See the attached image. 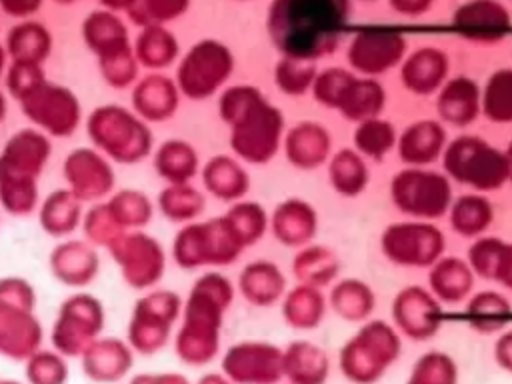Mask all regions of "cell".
<instances>
[{"instance_id": "1", "label": "cell", "mask_w": 512, "mask_h": 384, "mask_svg": "<svg viewBox=\"0 0 512 384\" xmlns=\"http://www.w3.org/2000/svg\"><path fill=\"white\" fill-rule=\"evenodd\" d=\"M350 16V0H272L266 32L282 56L316 62L336 50Z\"/></svg>"}, {"instance_id": "2", "label": "cell", "mask_w": 512, "mask_h": 384, "mask_svg": "<svg viewBox=\"0 0 512 384\" xmlns=\"http://www.w3.org/2000/svg\"><path fill=\"white\" fill-rule=\"evenodd\" d=\"M444 174L476 192H492L510 180L506 152L476 134L450 140L442 152Z\"/></svg>"}, {"instance_id": "3", "label": "cell", "mask_w": 512, "mask_h": 384, "mask_svg": "<svg viewBox=\"0 0 512 384\" xmlns=\"http://www.w3.org/2000/svg\"><path fill=\"white\" fill-rule=\"evenodd\" d=\"M402 352L400 332L386 320H366L340 348V372L354 384H374Z\"/></svg>"}, {"instance_id": "4", "label": "cell", "mask_w": 512, "mask_h": 384, "mask_svg": "<svg viewBox=\"0 0 512 384\" xmlns=\"http://www.w3.org/2000/svg\"><path fill=\"white\" fill-rule=\"evenodd\" d=\"M390 198L402 214L432 222L448 214L454 200L452 180L426 166H408L392 178Z\"/></svg>"}, {"instance_id": "5", "label": "cell", "mask_w": 512, "mask_h": 384, "mask_svg": "<svg viewBox=\"0 0 512 384\" xmlns=\"http://www.w3.org/2000/svg\"><path fill=\"white\" fill-rule=\"evenodd\" d=\"M230 126V142L234 152L250 164L270 162L278 154L286 134L282 110L266 100L264 94L254 100L236 120H232Z\"/></svg>"}, {"instance_id": "6", "label": "cell", "mask_w": 512, "mask_h": 384, "mask_svg": "<svg viewBox=\"0 0 512 384\" xmlns=\"http://www.w3.org/2000/svg\"><path fill=\"white\" fill-rule=\"evenodd\" d=\"M382 254L398 266L430 268L446 250L442 230L426 220L388 224L380 236Z\"/></svg>"}, {"instance_id": "7", "label": "cell", "mask_w": 512, "mask_h": 384, "mask_svg": "<svg viewBox=\"0 0 512 384\" xmlns=\"http://www.w3.org/2000/svg\"><path fill=\"white\" fill-rule=\"evenodd\" d=\"M408 50L406 36L392 26H366L358 30L346 50L352 72L376 78L402 64Z\"/></svg>"}, {"instance_id": "8", "label": "cell", "mask_w": 512, "mask_h": 384, "mask_svg": "<svg viewBox=\"0 0 512 384\" xmlns=\"http://www.w3.org/2000/svg\"><path fill=\"white\" fill-rule=\"evenodd\" d=\"M232 384H278L284 378L282 348L264 340H246L232 346L222 362Z\"/></svg>"}, {"instance_id": "9", "label": "cell", "mask_w": 512, "mask_h": 384, "mask_svg": "<svg viewBox=\"0 0 512 384\" xmlns=\"http://www.w3.org/2000/svg\"><path fill=\"white\" fill-rule=\"evenodd\" d=\"M394 328L414 342L430 340L442 326V304L424 286H404L390 308Z\"/></svg>"}, {"instance_id": "10", "label": "cell", "mask_w": 512, "mask_h": 384, "mask_svg": "<svg viewBox=\"0 0 512 384\" xmlns=\"http://www.w3.org/2000/svg\"><path fill=\"white\" fill-rule=\"evenodd\" d=\"M234 70V56L218 40L198 42L182 62L180 80L188 94L202 98L212 94Z\"/></svg>"}, {"instance_id": "11", "label": "cell", "mask_w": 512, "mask_h": 384, "mask_svg": "<svg viewBox=\"0 0 512 384\" xmlns=\"http://www.w3.org/2000/svg\"><path fill=\"white\" fill-rule=\"evenodd\" d=\"M454 30L476 42H494L510 32L512 16L500 0H470L452 14Z\"/></svg>"}, {"instance_id": "12", "label": "cell", "mask_w": 512, "mask_h": 384, "mask_svg": "<svg viewBox=\"0 0 512 384\" xmlns=\"http://www.w3.org/2000/svg\"><path fill=\"white\" fill-rule=\"evenodd\" d=\"M286 160L300 170H316L332 156V136L324 124L304 120L292 126L282 140Z\"/></svg>"}, {"instance_id": "13", "label": "cell", "mask_w": 512, "mask_h": 384, "mask_svg": "<svg viewBox=\"0 0 512 384\" xmlns=\"http://www.w3.org/2000/svg\"><path fill=\"white\" fill-rule=\"evenodd\" d=\"M448 70L450 60L446 52L436 46H422L404 56L400 64V80L408 92L428 96L438 92L448 80Z\"/></svg>"}, {"instance_id": "14", "label": "cell", "mask_w": 512, "mask_h": 384, "mask_svg": "<svg viewBox=\"0 0 512 384\" xmlns=\"http://www.w3.org/2000/svg\"><path fill=\"white\" fill-rule=\"evenodd\" d=\"M448 144L446 128L440 120H416L398 134V156L408 166H428L442 158Z\"/></svg>"}, {"instance_id": "15", "label": "cell", "mask_w": 512, "mask_h": 384, "mask_svg": "<svg viewBox=\"0 0 512 384\" xmlns=\"http://www.w3.org/2000/svg\"><path fill=\"white\" fill-rule=\"evenodd\" d=\"M480 92L482 88L470 76L448 78L436 92V112L440 122L456 128L472 124L482 114Z\"/></svg>"}, {"instance_id": "16", "label": "cell", "mask_w": 512, "mask_h": 384, "mask_svg": "<svg viewBox=\"0 0 512 384\" xmlns=\"http://www.w3.org/2000/svg\"><path fill=\"white\" fill-rule=\"evenodd\" d=\"M274 238L290 248L310 244L318 232V214L314 206L302 198H286L270 216Z\"/></svg>"}, {"instance_id": "17", "label": "cell", "mask_w": 512, "mask_h": 384, "mask_svg": "<svg viewBox=\"0 0 512 384\" xmlns=\"http://www.w3.org/2000/svg\"><path fill=\"white\" fill-rule=\"evenodd\" d=\"M428 270V290L440 304H458L472 294L476 276L466 258L440 256Z\"/></svg>"}, {"instance_id": "18", "label": "cell", "mask_w": 512, "mask_h": 384, "mask_svg": "<svg viewBox=\"0 0 512 384\" xmlns=\"http://www.w3.org/2000/svg\"><path fill=\"white\" fill-rule=\"evenodd\" d=\"M282 368L290 384H324L330 374V358L322 346L294 340L282 350Z\"/></svg>"}, {"instance_id": "19", "label": "cell", "mask_w": 512, "mask_h": 384, "mask_svg": "<svg viewBox=\"0 0 512 384\" xmlns=\"http://www.w3.org/2000/svg\"><path fill=\"white\" fill-rule=\"evenodd\" d=\"M386 106V90L376 78L356 76L342 90L334 110L350 122H364L378 118Z\"/></svg>"}, {"instance_id": "20", "label": "cell", "mask_w": 512, "mask_h": 384, "mask_svg": "<svg viewBox=\"0 0 512 384\" xmlns=\"http://www.w3.org/2000/svg\"><path fill=\"white\" fill-rule=\"evenodd\" d=\"M240 290L254 306H272L286 294V278L272 260H254L240 274Z\"/></svg>"}, {"instance_id": "21", "label": "cell", "mask_w": 512, "mask_h": 384, "mask_svg": "<svg viewBox=\"0 0 512 384\" xmlns=\"http://www.w3.org/2000/svg\"><path fill=\"white\" fill-rule=\"evenodd\" d=\"M342 270L338 254L324 244H306L292 260V274L298 284H308L314 288L330 286Z\"/></svg>"}, {"instance_id": "22", "label": "cell", "mask_w": 512, "mask_h": 384, "mask_svg": "<svg viewBox=\"0 0 512 384\" xmlns=\"http://www.w3.org/2000/svg\"><path fill=\"white\" fill-rule=\"evenodd\" d=\"M328 304L346 322H366L374 312L376 294L364 280L344 278L332 284Z\"/></svg>"}, {"instance_id": "23", "label": "cell", "mask_w": 512, "mask_h": 384, "mask_svg": "<svg viewBox=\"0 0 512 384\" xmlns=\"http://www.w3.org/2000/svg\"><path fill=\"white\" fill-rule=\"evenodd\" d=\"M328 300L322 288L296 284L282 296V316L288 326L296 330L316 328L326 314Z\"/></svg>"}, {"instance_id": "24", "label": "cell", "mask_w": 512, "mask_h": 384, "mask_svg": "<svg viewBox=\"0 0 512 384\" xmlns=\"http://www.w3.org/2000/svg\"><path fill=\"white\" fill-rule=\"evenodd\" d=\"M450 226L456 234L464 238H478L484 236L494 220V208L488 196L482 192L462 194L452 200L448 208Z\"/></svg>"}, {"instance_id": "25", "label": "cell", "mask_w": 512, "mask_h": 384, "mask_svg": "<svg viewBox=\"0 0 512 384\" xmlns=\"http://www.w3.org/2000/svg\"><path fill=\"white\" fill-rule=\"evenodd\" d=\"M326 164L330 186L340 196L356 198L366 190L370 182V170L366 158L360 156L354 148H342L334 152Z\"/></svg>"}, {"instance_id": "26", "label": "cell", "mask_w": 512, "mask_h": 384, "mask_svg": "<svg viewBox=\"0 0 512 384\" xmlns=\"http://www.w3.org/2000/svg\"><path fill=\"white\" fill-rule=\"evenodd\" d=\"M466 316L474 330L492 334L508 326L512 318V304L498 290H480L468 298Z\"/></svg>"}, {"instance_id": "27", "label": "cell", "mask_w": 512, "mask_h": 384, "mask_svg": "<svg viewBox=\"0 0 512 384\" xmlns=\"http://www.w3.org/2000/svg\"><path fill=\"white\" fill-rule=\"evenodd\" d=\"M352 142H354V150L360 156L382 162L392 152V148H396L398 134L392 122L378 116V118L358 122L352 134Z\"/></svg>"}, {"instance_id": "28", "label": "cell", "mask_w": 512, "mask_h": 384, "mask_svg": "<svg viewBox=\"0 0 512 384\" xmlns=\"http://www.w3.org/2000/svg\"><path fill=\"white\" fill-rule=\"evenodd\" d=\"M480 112L496 124L512 122V68L490 74L480 92Z\"/></svg>"}, {"instance_id": "29", "label": "cell", "mask_w": 512, "mask_h": 384, "mask_svg": "<svg viewBox=\"0 0 512 384\" xmlns=\"http://www.w3.org/2000/svg\"><path fill=\"white\" fill-rule=\"evenodd\" d=\"M206 182L214 194H218L224 200H236L246 194L250 188V178L240 162L220 156L214 158L208 164L206 170Z\"/></svg>"}, {"instance_id": "30", "label": "cell", "mask_w": 512, "mask_h": 384, "mask_svg": "<svg viewBox=\"0 0 512 384\" xmlns=\"http://www.w3.org/2000/svg\"><path fill=\"white\" fill-rule=\"evenodd\" d=\"M316 74V62L282 56L274 66V84L282 94L298 98L312 90Z\"/></svg>"}, {"instance_id": "31", "label": "cell", "mask_w": 512, "mask_h": 384, "mask_svg": "<svg viewBox=\"0 0 512 384\" xmlns=\"http://www.w3.org/2000/svg\"><path fill=\"white\" fill-rule=\"evenodd\" d=\"M406 384H458V364L450 354L430 350L414 362Z\"/></svg>"}, {"instance_id": "32", "label": "cell", "mask_w": 512, "mask_h": 384, "mask_svg": "<svg viewBox=\"0 0 512 384\" xmlns=\"http://www.w3.org/2000/svg\"><path fill=\"white\" fill-rule=\"evenodd\" d=\"M226 218L232 222L246 246L258 242L270 226V218L258 202H240L226 214Z\"/></svg>"}, {"instance_id": "33", "label": "cell", "mask_w": 512, "mask_h": 384, "mask_svg": "<svg viewBox=\"0 0 512 384\" xmlns=\"http://www.w3.org/2000/svg\"><path fill=\"white\" fill-rule=\"evenodd\" d=\"M504 240L498 236H478L470 244L466 252V262L470 264L474 276H480L484 280H494L496 264L502 254Z\"/></svg>"}, {"instance_id": "34", "label": "cell", "mask_w": 512, "mask_h": 384, "mask_svg": "<svg viewBox=\"0 0 512 384\" xmlns=\"http://www.w3.org/2000/svg\"><path fill=\"white\" fill-rule=\"evenodd\" d=\"M354 78L352 70L340 68V66H330L324 70H318L314 84H312V96L316 102H320L326 108H336L338 98L346 84Z\"/></svg>"}, {"instance_id": "35", "label": "cell", "mask_w": 512, "mask_h": 384, "mask_svg": "<svg viewBox=\"0 0 512 384\" xmlns=\"http://www.w3.org/2000/svg\"><path fill=\"white\" fill-rule=\"evenodd\" d=\"M262 96V92L256 86H248V84H238L232 86L230 90L224 92L222 96V118L230 124L232 120H236L254 100H258Z\"/></svg>"}, {"instance_id": "36", "label": "cell", "mask_w": 512, "mask_h": 384, "mask_svg": "<svg viewBox=\"0 0 512 384\" xmlns=\"http://www.w3.org/2000/svg\"><path fill=\"white\" fill-rule=\"evenodd\" d=\"M142 46L146 48V56L150 60H170L176 52L174 38L164 30H152L150 34H146Z\"/></svg>"}, {"instance_id": "37", "label": "cell", "mask_w": 512, "mask_h": 384, "mask_svg": "<svg viewBox=\"0 0 512 384\" xmlns=\"http://www.w3.org/2000/svg\"><path fill=\"white\" fill-rule=\"evenodd\" d=\"M146 14L156 20H168L186 10L188 0H144Z\"/></svg>"}, {"instance_id": "38", "label": "cell", "mask_w": 512, "mask_h": 384, "mask_svg": "<svg viewBox=\"0 0 512 384\" xmlns=\"http://www.w3.org/2000/svg\"><path fill=\"white\" fill-rule=\"evenodd\" d=\"M494 280H496L500 286L512 290V242H504L502 254H500L498 264H496Z\"/></svg>"}, {"instance_id": "39", "label": "cell", "mask_w": 512, "mask_h": 384, "mask_svg": "<svg viewBox=\"0 0 512 384\" xmlns=\"http://www.w3.org/2000/svg\"><path fill=\"white\" fill-rule=\"evenodd\" d=\"M494 360L502 370L512 374V330L498 336L494 344Z\"/></svg>"}, {"instance_id": "40", "label": "cell", "mask_w": 512, "mask_h": 384, "mask_svg": "<svg viewBox=\"0 0 512 384\" xmlns=\"http://www.w3.org/2000/svg\"><path fill=\"white\" fill-rule=\"evenodd\" d=\"M388 4L402 16H420L432 8L434 0H388Z\"/></svg>"}, {"instance_id": "41", "label": "cell", "mask_w": 512, "mask_h": 384, "mask_svg": "<svg viewBox=\"0 0 512 384\" xmlns=\"http://www.w3.org/2000/svg\"><path fill=\"white\" fill-rule=\"evenodd\" d=\"M2 2L6 4L8 10H14V12H26L38 4V0H2Z\"/></svg>"}, {"instance_id": "42", "label": "cell", "mask_w": 512, "mask_h": 384, "mask_svg": "<svg viewBox=\"0 0 512 384\" xmlns=\"http://www.w3.org/2000/svg\"><path fill=\"white\" fill-rule=\"evenodd\" d=\"M202 384H232L228 378H222V376H206L202 380Z\"/></svg>"}, {"instance_id": "43", "label": "cell", "mask_w": 512, "mask_h": 384, "mask_svg": "<svg viewBox=\"0 0 512 384\" xmlns=\"http://www.w3.org/2000/svg\"><path fill=\"white\" fill-rule=\"evenodd\" d=\"M506 152V158H508V168H510V182H512V140L508 144V148L504 150Z\"/></svg>"}, {"instance_id": "44", "label": "cell", "mask_w": 512, "mask_h": 384, "mask_svg": "<svg viewBox=\"0 0 512 384\" xmlns=\"http://www.w3.org/2000/svg\"><path fill=\"white\" fill-rule=\"evenodd\" d=\"M362 2H374V0H362Z\"/></svg>"}, {"instance_id": "45", "label": "cell", "mask_w": 512, "mask_h": 384, "mask_svg": "<svg viewBox=\"0 0 512 384\" xmlns=\"http://www.w3.org/2000/svg\"><path fill=\"white\" fill-rule=\"evenodd\" d=\"M278 384H280V382H278ZM286 384H290V382H286Z\"/></svg>"}, {"instance_id": "46", "label": "cell", "mask_w": 512, "mask_h": 384, "mask_svg": "<svg viewBox=\"0 0 512 384\" xmlns=\"http://www.w3.org/2000/svg\"><path fill=\"white\" fill-rule=\"evenodd\" d=\"M110 2H112V0H110Z\"/></svg>"}]
</instances>
